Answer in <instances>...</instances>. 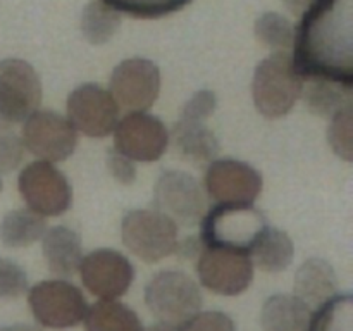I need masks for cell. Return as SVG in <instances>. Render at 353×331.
<instances>
[{"label": "cell", "instance_id": "cell-1", "mask_svg": "<svg viewBox=\"0 0 353 331\" xmlns=\"http://www.w3.org/2000/svg\"><path fill=\"white\" fill-rule=\"evenodd\" d=\"M296 72L353 85V0H312L295 30Z\"/></svg>", "mask_w": 353, "mask_h": 331}, {"label": "cell", "instance_id": "cell-2", "mask_svg": "<svg viewBox=\"0 0 353 331\" xmlns=\"http://www.w3.org/2000/svg\"><path fill=\"white\" fill-rule=\"evenodd\" d=\"M303 81L288 52H276L255 68L252 81L254 103L262 116L278 119L293 109L302 95Z\"/></svg>", "mask_w": 353, "mask_h": 331}, {"label": "cell", "instance_id": "cell-3", "mask_svg": "<svg viewBox=\"0 0 353 331\" xmlns=\"http://www.w3.org/2000/svg\"><path fill=\"white\" fill-rule=\"evenodd\" d=\"M265 226V216L252 203H217L202 219V241L248 254Z\"/></svg>", "mask_w": 353, "mask_h": 331}, {"label": "cell", "instance_id": "cell-4", "mask_svg": "<svg viewBox=\"0 0 353 331\" xmlns=\"http://www.w3.org/2000/svg\"><path fill=\"white\" fill-rule=\"evenodd\" d=\"M123 241L131 254L148 264L169 257L178 248V224L157 209L130 210L121 224Z\"/></svg>", "mask_w": 353, "mask_h": 331}, {"label": "cell", "instance_id": "cell-5", "mask_svg": "<svg viewBox=\"0 0 353 331\" xmlns=\"http://www.w3.org/2000/svg\"><path fill=\"white\" fill-rule=\"evenodd\" d=\"M202 292L183 271H161L145 286V303L162 323L181 326L202 309Z\"/></svg>", "mask_w": 353, "mask_h": 331}, {"label": "cell", "instance_id": "cell-6", "mask_svg": "<svg viewBox=\"0 0 353 331\" xmlns=\"http://www.w3.org/2000/svg\"><path fill=\"white\" fill-rule=\"evenodd\" d=\"M28 303L34 319L52 330L78 326L88 310L81 290L65 279L37 283L28 293Z\"/></svg>", "mask_w": 353, "mask_h": 331}, {"label": "cell", "instance_id": "cell-7", "mask_svg": "<svg viewBox=\"0 0 353 331\" xmlns=\"http://www.w3.org/2000/svg\"><path fill=\"white\" fill-rule=\"evenodd\" d=\"M41 102L40 76L21 59L0 61V123L26 121Z\"/></svg>", "mask_w": 353, "mask_h": 331}, {"label": "cell", "instance_id": "cell-8", "mask_svg": "<svg viewBox=\"0 0 353 331\" xmlns=\"http://www.w3.org/2000/svg\"><path fill=\"white\" fill-rule=\"evenodd\" d=\"M19 193L40 216H61L71 207L72 190L68 178L52 162H31L17 179Z\"/></svg>", "mask_w": 353, "mask_h": 331}, {"label": "cell", "instance_id": "cell-9", "mask_svg": "<svg viewBox=\"0 0 353 331\" xmlns=\"http://www.w3.org/2000/svg\"><path fill=\"white\" fill-rule=\"evenodd\" d=\"M196 272L207 290L219 295L243 293L254 279V264L247 252L205 247L199 254Z\"/></svg>", "mask_w": 353, "mask_h": 331}, {"label": "cell", "instance_id": "cell-10", "mask_svg": "<svg viewBox=\"0 0 353 331\" xmlns=\"http://www.w3.org/2000/svg\"><path fill=\"white\" fill-rule=\"evenodd\" d=\"M161 92V71L148 59H126L110 76L109 93L117 107L128 112H143L157 100Z\"/></svg>", "mask_w": 353, "mask_h": 331}, {"label": "cell", "instance_id": "cell-11", "mask_svg": "<svg viewBox=\"0 0 353 331\" xmlns=\"http://www.w3.org/2000/svg\"><path fill=\"white\" fill-rule=\"evenodd\" d=\"M23 145L45 162H61L72 155L78 134L68 117L54 110H34L23 126Z\"/></svg>", "mask_w": 353, "mask_h": 331}, {"label": "cell", "instance_id": "cell-12", "mask_svg": "<svg viewBox=\"0 0 353 331\" xmlns=\"http://www.w3.org/2000/svg\"><path fill=\"white\" fill-rule=\"evenodd\" d=\"M154 203L157 210L185 228L196 226L205 210L202 186L185 171H164L159 176Z\"/></svg>", "mask_w": 353, "mask_h": 331}, {"label": "cell", "instance_id": "cell-13", "mask_svg": "<svg viewBox=\"0 0 353 331\" xmlns=\"http://www.w3.org/2000/svg\"><path fill=\"white\" fill-rule=\"evenodd\" d=\"M68 119L86 137L102 138L116 130L119 107L109 93L95 83H85L68 97Z\"/></svg>", "mask_w": 353, "mask_h": 331}, {"label": "cell", "instance_id": "cell-14", "mask_svg": "<svg viewBox=\"0 0 353 331\" xmlns=\"http://www.w3.org/2000/svg\"><path fill=\"white\" fill-rule=\"evenodd\" d=\"M169 131L159 117L145 112H130L114 130V147L124 157L138 162H154L164 155Z\"/></svg>", "mask_w": 353, "mask_h": 331}, {"label": "cell", "instance_id": "cell-15", "mask_svg": "<svg viewBox=\"0 0 353 331\" xmlns=\"http://www.w3.org/2000/svg\"><path fill=\"white\" fill-rule=\"evenodd\" d=\"M79 274L92 295L102 300H114L130 290L134 279V268L121 252L99 248L81 259Z\"/></svg>", "mask_w": 353, "mask_h": 331}, {"label": "cell", "instance_id": "cell-16", "mask_svg": "<svg viewBox=\"0 0 353 331\" xmlns=\"http://www.w3.org/2000/svg\"><path fill=\"white\" fill-rule=\"evenodd\" d=\"M205 190L217 203H252L262 190V176L247 162L212 161L205 172Z\"/></svg>", "mask_w": 353, "mask_h": 331}, {"label": "cell", "instance_id": "cell-17", "mask_svg": "<svg viewBox=\"0 0 353 331\" xmlns=\"http://www.w3.org/2000/svg\"><path fill=\"white\" fill-rule=\"evenodd\" d=\"M205 121L179 116L172 130L176 150L193 166L210 164L219 154V141Z\"/></svg>", "mask_w": 353, "mask_h": 331}, {"label": "cell", "instance_id": "cell-18", "mask_svg": "<svg viewBox=\"0 0 353 331\" xmlns=\"http://www.w3.org/2000/svg\"><path fill=\"white\" fill-rule=\"evenodd\" d=\"M43 257L48 271L61 278H71L81 264V238L68 226L50 228L43 234Z\"/></svg>", "mask_w": 353, "mask_h": 331}, {"label": "cell", "instance_id": "cell-19", "mask_svg": "<svg viewBox=\"0 0 353 331\" xmlns=\"http://www.w3.org/2000/svg\"><path fill=\"white\" fill-rule=\"evenodd\" d=\"M310 305L288 293L269 297L261 312L264 331H307L310 323Z\"/></svg>", "mask_w": 353, "mask_h": 331}, {"label": "cell", "instance_id": "cell-20", "mask_svg": "<svg viewBox=\"0 0 353 331\" xmlns=\"http://www.w3.org/2000/svg\"><path fill=\"white\" fill-rule=\"evenodd\" d=\"M338 279L333 265L323 259H309L295 274V295L307 305L319 307L336 295Z\"/></svg>", "mask_w": 353, "mask_h": 331}, {"label": "cell", "instance_id": "cell-21", "mask_svg": "<svg viewBox=\"0 0 353 331\" xmlns=\"http://www.w3.org/2000/svg\"><path fill=\"white\" fill-rule=\"evenodd\" d=\"M295 255L293 241L285 231L265 226L248 250L252 264L264 272H281L290 268Z\"/></svg>", "mask_w": 353, "mask_h": 331}, {"label": "cell", "instance_id": "cell-22", "mask_svg": "<svg viewBox=\"0 0 353 331\" xmlns=\"http://www.w3.org/2000/svg\"><path fill=\"white\" fill-rule=\"evenodd\" d=\"M47 223L38 212L28 209H14L0 221V241L9 248H26L43 238Z\"/></svg>", "mask_w": 353, "mask_h": 331}, {"label": "cell", "instance_id": "cell-23", "mask_svg": "<svg viewBox=\"0 0 353 331\" xmlns=\"http://www.w3.org/2000/svg\"><path fill=\"white\" fill-rule=\"evenodd\" d=\"M85 331H143L140 317L116 300H99L86 310Z\"/></svg>", "mask_w": 353, "mask_h": 331}, {"label": "cell", "instance_id": "cell-24", "mask_svg": "<svg viewBox=\"0 0 353 331\" xmlns=\"http://www.w3.org/2000/svg\"><path fill=\"white\" fill-rule=\"evenodd\" d=\"M310 112L321 117H333L340 110L352 107V86L330 79H310L302 88Z\"/></svg>", "mask_w": 353, "mask_h": 331}, {"label": "cell", "instance_id": "cell-25", "mask_svg": "<svg viewBox=\"0 0 353 331\" xmlns=\"http://www.w3.org/2000/svg\"><path fill=\"white\" fill-rule=\"evenodd\" d=\"M121 17L114 7L103 0H92L83 9L81 31L86 40L93 45L107 43L116 34Z\"/></svg>", "mask_w": 353, "mask_h": 331}, {"label": "cell", "instance_id": "cell-26", "mask_svg": "<svg viewBox=\"0 0 353 331\" xmlns=\"http://www.w3.org/2000/svg\"><path fill=\"white\" fill-rule=\"evenodd\" d=\"M307 331H353V299L350 293L331 297L310 316Z\"/></svg>", "mask_w": 353, "mask_h": 331}, {"label": "cell", "instance_id": "cell-27", "mask_svg": "<svg viewBox=\"0 0 353 331\" xmlns=\"http://www.w3.org/2000/svg\"><path fill=\"white\" fill-rule=\"evenodd\" d=\"M255 37L271 50L286 52L293 47L295 26L278 12H265L255 21Z\"/></svg>", "mask_w": 353, "mask_h": 331}, {"label": "cell", "instance_id": "cell-28", "mask_svg": "<svg viewBox=\"0 0 353 331\" xmlns=\"http://www.w3.org/2000/svg\"><path fill=\"white\" fill-rule=\"evenodd\" d=\"M103 2L128 16L140 17V19H155V17H164L172 12H178L192 0H103Z\"/></svg>", "mask_w": 353, "mask_h": 331}, {"label": "cell", "instance_id": "cell-29", "mask_svg": "<svg viewBox=\"0 0 353 331\" xmlns=\"http://www.w3.org/2000/svg\"><path fill=\"white\" fill-rule=\"evenodd\" d=\"M26 292V271L17 262L0 257V299H17Z\"/></svg>", "mask_w": 353, "mask_h": 331}, {"label": "cell", "instance_id": "cell-30", "mask_svg": "<svg viewBox=\"0 0 353 331\" xmlns=\"http://www.w3.org/2000/svg\"><path fill=\"white\" fill-rule=\"evenodd\" d=\"M330 143L341 159L352 161V107H347L333 116Z\"/></svg>", "mask_w": 353, "mask_h": 331}, {"label": "cell", "instance_id": "cell-31", "mask_svg": "<svg viewBox=\"0 0 353 331\" xmlns=\"http://www.w3.org/2000/svg\"><path fill=\"white\" fill-rule=\"evenodd\" d=\"M24 157L23 140L7 124L0 123V174L14 171Z\"/></svg>", "mask_w": 353, "mask_h": 331}, {"label": "cell", "instance_id": "cell-32", "mask_svg": "<svg viewBox=\"0 0 353 331\" xmlns=\"http://www.w3.org/2000/svg\"><path fill=\"white\" fill-rule=\"evenodd\" d=\"M178 331H236L233 319L221 310L196 312Z\"/></svg>", "mask_w": 353, "mask_h": 331}, {"label": "cell", "instance_id": "cell-33", "mask_svg": "<svg viewBox=\"0 0 353 331\" xmlns=\"http://www.w3.org/2000/svg\"><path fill=\"white\" fill-rule=\"evenodd\" d=\"M216 110V95L210 90L196 92L185 107L181 109V116L195 117V119H209Z\"/></svg>", "mask_w": 353, "mask_h": 331}, {"label": "cell", "instance_id": "cell-34", "mask_svg": "<svg viewBox=\"0 0 353 331\" xmlns=\"http://www.w3.org/2000/svg\"><path fill=\"white\" fill-rule=\"evenodd\" d=\"M107 162H109V169L114 174V178L121 183H130L134 181V176H137V171H134L133 161L128 157H124L123 154L116 150H110L109 155H107Z\"/></svg>", "mask_w": 353, "mask_h": 331}, {"label": "cell", "instance_id": "cell-35", "mask_svg": "<svg viewBox=\"0 0 353 331\" xmlns=\"http://www.w3.org/2000/svg\"><path fill=\"white\" fill-rule=\"evenodd\" d=\"M283 3H285V7L292 14H295V16H302V14L307 10V7L312 3V0H283Z\"/></svg>", "mask_w": 353, "mask_h": 331}, {"label": "cell", "instance_id": "cell-36", "mask_svg": "<svg viewBox=\"0 0 353 331\" xmlns=\"http://www.w3.org/2000/svg\"><path fill=\"white\" fill-rule=\"evenodd\" d=\"M0 331H40L38 328L31 326V324L26 323H17V324H10V326H2Z\"/></svg>", "mask_w": 353, "mask_h": 331}, {"label": "cell", "instance_id": "cell-37", "mask_svg": "<svg viewBox=\"0 0 353 331\" xmlns=\"http://www.w3.org/2000/svg\"><path fill=\"white\" fill-rule=\"evenodd\" d=\"M143 331H178V328L172 326V324H168V323H162V321H159V323L150 324V326H148L147 330H143Z\"/></svg>", "mask_w": 353, "mask_h": 331}, {"label": "cell", "instance_id": "cell-38", "mask_svg": "<svg viewBox=\"0 0 353 331\" xmlns=\"http://www.w3.org/2000/svg\"><path fill=\"white\" fill-rule=\"evenodd\" d=\"M2 188H3V183H2V179H0V192H2Z\"/></svg>", "mask_w": 353, "mask_h": 331}]
</instances>
